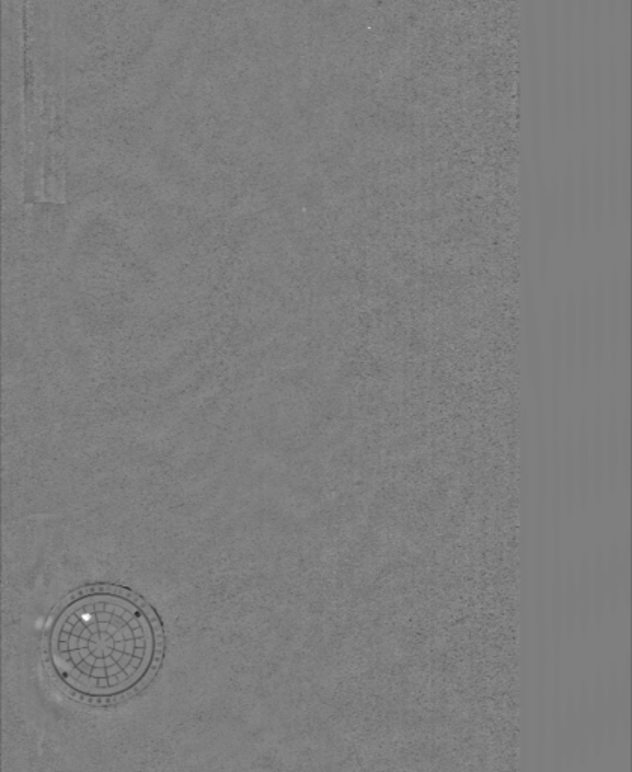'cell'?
Here are the masks:
<instances>
[{"label": "cell", "instance_id": "6da1fadb", "mask_svg": "<svg viewBox=\"0 0 632 772\" xmlns=\"http://www.w3.org/2000/svg\"><path fill=\"white\" fill-rule=\"evenodd\" d=\"M148 614L121 596L93 595L65 608L50 635L56 679L82 699H120L138 688L156 658Z\"/></svg>", "mask_w": 632, "mask_h": 772}, {"label": "cell", "instance_id": "7a4b0ae2", "mask_svg": "<svg viewBox=\"0 0 632 772\" xmlns=\"http://www.w3.org/2000/svg\"><path fill=\"white\" fill-rule=\"evenodd\" d=\"M628 281H620L619 272L613 269L607 284V353L611 367L619 358L620 338L628 316Z\"/></svg>", "mask_w": 632, "mask_h": 772}, {"label": "cell", "instance_id": "3957f363", "mask_svg": "<svg viewBox=\"0 0 632 772\" xmlns=\"http://www.w3.org/2000/svg\"><path fill=\"white\" fill-rule=\"evenodd\" d=\"M578 313V376L586 385L593 367L592 287L584 279L577 296Z\"/></svg>", "mask_w": 632, "mask_h": 772}, {"label": "cell", "instance_id": "277c9868", "mask_svg": "<svg viewBox=\"0 0 632 772\" xmlns=\"http://www.w3.org/2000/svg\"><path fill=\"white\" fill-rule=\"evenodd\" d=\"M575 472H577V503L586 510L592 498V472H590V418L587 409L581 411L580 424L574 433Z\"/></svg>", "mask_w": 632, "mask_h": 772}, {"label": "cell", "instance_id": "5b68a950", "mask_svg": "<svg viewBox=\"0 0 632 772\" xmlns=\"http://www.w3.org/2000/svg\"><path fill=\"white\" fill-rule=\"evenodd\" d=\"M578 374V313L577 293L569 287L563 305V376L569 388Z\"/></svg>", "mask_w": 632, "mask_h": 772}, {"label": "cell", "instance_id": "8992f818", "mask_svg": "<svg viewBox=\"0 0 632 772\" xmlns=\"http://www.w3.org/2000/svg\"><path fill=\"white\" fill-rule=\"evenodd\" d=\"M593 365L598 376L604 370L607 359V282L598 276L595 282V298L592 296Z\"/></svg>", "mask_w": 632, "mask_h": 772}, {"label": "cell", "instance_id": "52a82bcc", "mask_svg": "<svg viewBox=\"0 0 632 772\" xmlns=\"http://www.w3.org/2000/svg\"><path fill=\"white\" fill-rule=\"evenodd\" d=\"M604 409L596 405L593 421L590 423V472H592V495L596 501L604 498L605 491V430Z\"/></svg>", "mask_w": 632, "mask_h": 772}, {"label": "cell", "instance_id": "ba28073f", "mask_svg": "<svg viewBox=\"0 0 632 772\" xmlns=\"http://www.w3.org/2000/svg\"><path fill=\"white\" fill-rule=\"evenodd\" d=\"M605 430V488L614 492L619 486L622 471H620V420L617 403L611 397L607 411Z\"/></svg>", "mask_w": 632, "mask_h": 772}, {"label": "cell", "instance_id": "9c48e42d", "mask_svg": "<svg viewBox=\"0 0 632 772\" xmlns=\"http://www.w3.org/2000/svg\"><path fill=\"white\" fill-rule=\"evenodd\" d=\"M572 423L568 424L560 454V480H562V501L566 512H574L577 506V472H575V442Z\"/></svg>", "mask_w": 632, "mask_h": 772}, {"label": "cell", "instance_id": "30bf717a", "mask_svg": "<svg viewBox=\"0 0 632 772\" xmlns=\"http://www.w3.org/2000/svg\"><path fill=\"white\" fill-rule=\"evenodd\" d=\"M575 193H577V221L580 224L581 233L586 234L592 221L590 159L586 144L581 147L580 165H578V172H575Z\"/></svg>", "mask_w": 632, "mask_h": 772}, {"label": "cell", "instance_id": "8fae6325", "mask_svg": "<svg viewBox=\"0 0 632 772\" xmlns=\"http://www.w3.org/2000/svg\"><path fill=\"white\" fill-rule=\"evenodd\" d=\"M550 364L554 390L563 377V305L559 296L553 299L550 317Z\"/></svg>", "mask_w": 632, "mask_h": 772}, {"label": "cell", "instance_id": "7c38bea8", "mask_svg": "<svg viewBox=\"0 0 632 772\" xmlns=\"http://www.w3.org/2000/svg\"><path fill=\"white\" fill-rule=\"evenodd\" d=\"M560 213H562L563 230L571 240L577 227V193H575V163L571 154L565 163L563 174L562 195H560Z\"/></svg>", "mask_w": 632, "mask_h": 772}, {"label": "cell", "instance_id": "4fadbf2b", "mask_svg": "<svg viewBox=\"0 0 632 772\" xmlns=\"http://www.w3.org/2000/svg\"><path fill=\"white\" fill-rule=\"evenodd\" d=\"M605 204H607L610 221H616L620 204V162L614 133L611 135L610 150H608L607 174H605Z\"/></svg>", "mask_w": 632, "mask_h": 772}, {"label": "cell", "instance_id": "5bb4252c", "mask_svg": "<svg viewBox=\"0 0 632 772\" xmlns=\"http://www.w3.org/2000/svg\"><path fill=\"white\" fill-rule=\"evenodd\" d=\"M590 187H592L593 222L596 228H601L605 221V163L601 144L596 145Z\"/></svg>", "mask_w": 632, "mask_h": 772}, {"label": "cell", "instance_id": "9a60e30c", "mask_svg": "<svg viewBox=\"0 0 632 772\" xmlns=\"http://www.w3.org/2000/svg\"><path fill=\"white\" fill-rule=\"evenodd\" d=\"M572 59L566 58L565 64V112L568 123L572 124L575 114V97H577V91H575V77L574 67H572Z\"/></svg>", "mask_w": 632, "mask_h": 772}, {"label": "cell", "instance_id": "2e32d148", "mask_svg": "<svg viewBox=\"0 0 632 772\" xmlns=\"http://www.w3.org/2000/svg\"><path fill=\"white\" fill-rule=\"evenodd\" d=\"M629 412L625 409L623 420L620 421V471L623 480L629 481Z\"/></svg>", "mask_w": 632, "mask_h": 772}, {"label": "cell", "instance_id": "e0dca14e", "mask_svg": "<svg viewBox=\"0 0 632 772\" xmlns=\"http://www.w3.org/2000/svg\"><path fill=\"white\" fill-rule=\"evenodd\" d=\"M580 106H581V118L586 120L587 114H589V74H587L586 56L581 55L580 59Z\"/></svg>", "mask_w": 632, "mask_h": 772}, {"label": "cell", "instance_id": "ac0fdd59", "mask_svg": "<svg viewBox=\"0 0 632 772\" xmlns=\"http://www.w3.org/2000/svg\"><path fill=\"white\" fill-rule=\"evenodd\" d=\"M608 94H610V106H611V112L616 111V103H617V91H619V77H617V67H616V55H614V50H611L610 53V64H608Z\"/></svg>", "mask_w": 632, "mask_h": 772}]
</instances>
